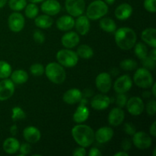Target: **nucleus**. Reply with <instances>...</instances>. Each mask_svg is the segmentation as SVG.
I'll list each match as a JSON object with an SVG mask.
<instances>
[{
  "instance_id": "obj_1",
  "label": "nucleus",
  "mask_w": 156,
  "mask_h": 156,
  "mask_svg": "<svg viewBox=\"0 0 156 156\" xmlns=\"http://www.w3.org/2000/svg\"><path fill=\"white\" fill-rule=\"evenodd\" d=\"M71 133L75 142L82 147H89L94 141V130L88 125L78 123L72 129Z\"/></svg>"
},
{
  "instance_id": "obj_2",
  "label": "nucleus",
  "mask_w": 156,
  "mask_h": 156,
  "mask_svg": "<svg viewBox=\"0 0 156 156\" xmlns=\"http://www.w3.org/2000/svg\"><path fill=\"white\" fill-rule=\"evenodd\" d=\"M114 40L116 44L123 50H131L136 43L137 36L132 28L123 27L114 32Z\"/></svg>"
},
{
  "instance_id": "obj_3",
  "label": "nucleus",
  "mask_w": 156,
  "mask_h": 156,
  "mask_svg": "<svg viewBox=\"0 0 156 156\" xmlns=\"http://www.w3.org/2000/svg\"><path fill=\"white\" fill-rule=\"evenodd\" d=\"M44 73L47 79L56 85L63 83L66 78L65 69L59 62H52L47 64L44 68Z\"/></svg>"
},
{
  "instance_id": "obj_4",
  "label": "nucleus",
  "mask_w": 156,
  "mask_h": 156,
  "mask_svg": "<svg viewBox=\"0 0 156 156\" xmlns=\"http://www.w3.org/2000/svg\"><path fill=\"white\" fill-rule=\"evenodd\" d=\"M108 12V6L102 0H94L86 9V16L89 20L95 21L105 17Z\"/></svg>"
},
{
  "instance_id": "obj_5",
  "label": "nucleus",
  "mask_w": 156,
  "mask_h": 156,
  "mask_svg": "<svg viewBox=\"0 0 156 156\" xmlns=\"http://www.w3.org/2000/svg\"><path fill=\"white\" fill-rule=\"evenodd\" d=\"M56 60L60 65L66 68H72L77 65L79 56L77 53L71 49H62L59 50L56 55Z\"/></svg>"
},
{
  "instance_id": "obj_6",
  "label": "nucleus",
  "mask_w": 156,
  "mask_h": 156,
  "mask_svg": "<svg viewBox=\"0 0 156 156\" xmlns=\"http://www.w3.org/2000/svg\"><path fill=\"white\" fill-rule=\"evenodd\" d=\"M133 82L139 88L147 89L153 85L154 79L150 71L143 67L139 68L134 73Z\"/></svg>"
},
{
  "instance_id": "obj_7",
  "label": "nucleus",
  "mask_w": 156,
  "mask_h": 156,
  "mask_svg": "<svg viewBox=\"0 0 156 156\" xmlns=\"http://www.w3.org/2000/svg\"><path fill=\"white\" fill-rule=\"evenodd\" d=\"M65 8L69 15L77 18L83 15L85 10V2L84 0H66Z\"/></svg>"
},
{
  "instance_id": "obj_8",
  "label": "nucleus",
  "mask_w": 156,
  "mask_h": 156,
  "mask_svg": "<svg viewBox=\"0 0 156 156\" xmlns=\"http://www.w3.org/2000/svg\"><path fill=\"white\" fill-rule=\"evenodd\" d=\"M133 144L136 148L141 150L147 149L152 146V140L150 136L143 131L136 132L133 135Z\"/></svg>"
},
{
  "instance_id": "obj_9",
  "label": "nucleus",
  "mask_w": 156,
  "mask_h": 156,
  "mask_svg": "<svg viewBox=\"0 0 156 156\" xmlns=\"http://www.w3.org/2000/svg\"><path fill=\"white\" fill-rule=\"evenodd\" d=\"M126 109L128 112L133 116H140L143 114L145 109V105L143 101L140 97L130 98L126 102Z\"/></svg>"
},
{
  "instance_id": "obj_10",
  "label": "nucleus",
  "mask_w": 156,
  "mask_h": 156,
  "mask_svg": "<svg viewBox=\"0 0 156 156\" xmlns=\"http://www.w3.org/2000/svg\"><path fill=\"white\" fill-rule=\"evenodd\" d=\"M24 24H25V20L24 16L18 12L12 13L8 18V25L12 32L18 33L21 31L24 28Z\"/></svg>"
},
{
  "instance_id": "obj_11",
  "label": "nucleus",
  "mask_w": 156,
  "mask_h": 156,
  "mask_svg": "<svg viewBox=\"0 0 156 156\" xmlns=\"http://www.w3.org/2000/svg\"><path fill=\"white\" fill-rule=\"evenodd\" d=\"M133 86V81L129 75H123L117 78L114 84V89L117 94H125Z\"/></svg>"
},
{
  "instance_id": "obj_12",
  "label": "nucleus",
  "mask_w": 156,
  "mask_h": 156,
  "mask_svg": "<svg viewBox=\"0 0 156 156\" xmlns=\"http://www.w3.org/2000/svg\"><path fill=\"white\" fill-rule=\"evenodd\" d=\"M95 85L99 91L106 94L112 86V79L109 73H101L98 75L95 79Z\"/></svg>"
},
{
  "instance_id": "obj_13",
  "label": "nucleus",
  "mask_w": 156,
  "mask_h": 156,
  "mask_svg": "<svg viewBox=\"0 0 156 156\" xmlns=\"http://www.w3.org/2000/svg\"><path fill=\"white\" fill-rule=\"evenodd\" d=\"M15 93V84L11 79H4L0 82V101L8 100Z\"/></svg>"
},
{
  "instance_id": "obj_14",
  "label": "nucleus",
  "mask_w": 156,
  "mask_h": 156,
  "mask_svg": "<svg viewBox=\"0 0 156 156\" xmlns=\"http://www.w3.org/2000/svg\"><path fill=\"white\" fill-rule=\"evenodd\" d=\"M41 9L46 15L53 16L59 13L61 10V5L57 0H44L42 2Z\"/></svg>"
},
{
  "instance_id": "obj_15",
  "label": "nucleus",
  "mask_w": 156,
  "mask_h": 156,
  "mask_svg": "<svg viewBox=\"0 0 156 156\" xmlns=\"http://www.w3.org/2000/svg\"><path fill=\"white\" fill-rule=\"evenodd\" d=\"M111 101L108 96L105 94H99L94 96L91 101V107L96 111H103L109 107Z\"/></svg>"
},
{
  "instance_id": "obj_16",
  "label": "nucleus",
  "mask_w": 156,
  "mask_h": 156,
  "mask_svg": "<svg viewBox=\"0 0 156 156\" xmlns=\"http://www.w3.org/2000/svg\"><path fill=\"white\" fill-rule=\"evenodd\" d=\"M125 118V113L122 108H114L110 111L108 117V123L112 126H118L123 122Z\"/></svg>"
},
{
  "instance_id": "obj_17",
  "label": "nucleus",
  "mask_w": 156,
  "mask_h": 156,
  "mask_svg": "<svg viewBox=\"0 0 156 156\" xmlns=\"http://www.w3.org/2000/svg\"><path fill=\"white\" fill-rule=\"evenodd\" d=\"M114 136V130L109 126L101 127L94 133V140L101 144L108 143Z\"/></svg>"
},
{
  "instance_id": "obj_18",
  "label": "nucleus",
  "mask_w": 156,
  "mask_h": 156,
  "mask_svg": "<svg viewBox=\"0 0 156 156\" xmlns=\"http://www.w3.org/2000/svg\"><path fill=\"white\" fill-rule=\"evenodd\" d=\"M80 37L78 33L75 31H69L66 33L61 38L62 45L65 48L73 49L79 44Z\"/></svg>"
},
{
  "instance_id": "obj_19",
  "label": "nucleus",
  "mask_w": 156,
  "mask_h": 156,
  "mask_svg": "<svg viewBox=\"0 0 156 156\" xmlns=\"http://www.w3.org/2000/svg\"><path fill=\"white\" fill-rule=\"evenodd\" d=\"M83 98L82 92L78 88H71L66 91L62 96V100L68 105H75L79 103Z\"/></svg>"
},
{
  "instance_id": "obj_20",
  "label": "nucleus",
  "mask_w": 156,
  "mask_h": 156,
  "mask_svg": "<svg viewBox=\"0 0 156 156\" xmlns=\"http://www.w3.org/2000/svg\"><path fill=\"white\" fill-rule=\"evenodd\" d=\"M90 21L86 15H80L77 17V19L75 21V25L76 31L79 34L85 36L88 33L90 30Z\"/></svg>"
},
{
  "instance_id": "obj_21",
  "label": "nucleus",
  "mask_w": 156,
  "mask_h": 156,
  "mask_svg": "<svg viewBox=\"0 0 156 156\" xmlns=\"http://www.w3.org/2000/svg\"><path fill=\"white\" fill-rule=\"evenodd\" d=\"M23 136L29 143H36L41 140V133L37 128L29 126L23 130Z\"/></svg>"
},
{
  "instance_id": "obj_22",
  "label": "nucleus",
  "mask_w": 156,
  "mask_h": 156,
  "mask_svg": "<svg viewBox=\"0 0 156 156\" xmlns=\"http://www.w3.org/2000/svg\"><path fill=\"white\" fill-rule=\"evenodd\" d=\"M133 14V7L128 3H122L119 5L115 9L114 15L118 20L125 21L127 20Z\"/></svg>"
},
{
  "instance_id": "obj_23",
  "label": "nucleus",
  "mask_w": 156,
  "mask_h": 156,
  "mask_svg": "<svg viewBox=\"0 0 156 156\" xmlns=\"http://www.w3.org/2000/svg\"><path fill=\"white\" fill-rule=\"evenodd\" d=\"M56 27L62 31H68L75 25V20L71 15H62L56 20Z\"/></svg>"
},
{
  "instance_id": "obj_24",
  "label": "nucleus",
  "mask_w": 156,
  "mask_h": 156,
  "mask_svg": "<svg viewBox=\"0 0 156 156\" xmlns=\"http://www.w3.org/2000/svg\"><path fill=\"white\" fill-rule=\"evenodd\" d=\"M20 147V143L15 137L7 138L2 144V149L5 152L9 155H13L18 152Z\"/></svg>"
},
{
  "instance_id": "obj_25",
  "label": "nucleus",
  "mask_w": 156,
  "mask_h": 156,
  "mask_svg": "<svg viewBox=\"0 0 156 156\" xmlns=\"http://www.w3.org/2000/svg\"><path fill=\"white\" fill-rule=\"evenodd\" d=\"M141 38L143 42L152 48L156 47V30L154 27L146 28L142 32Z\"/></svg>"
},
{
  "instance_id": "obj_26",
  "label": "nucleus",
  "mask_w": 156,
  "mask_h": 156,
  "mask_svg": "<svg viewBox=\"0 0 156 156\" xmlns=\"http://www.w3.org/2000/svg\"><path fill=\"white\" fill-rule=\"evenodd\" d=\"M89 109L85 105H79L73 114V120L76 123H82L88 120L89 117Z\"/></svg>"
},
{
  "instance_id": "obj_27",
  "label": "nucleus",
  "mask_w": 156,
  "mask_h": 156,
  "mask_svg": "<svg viewBox=\"0 0 156 156\" xmlns=\"http://www.w3.org/2000/svg\"><path fill=\"white\" fill-rule=\"evenodd\" d=\"M11 80L15 85H22L28 80V74L25 70L17 69L12 72L10 75Z\"/></svg>"
},
{
  "instance_id": "obj_28",
  "label": "nucleus",
  "mask_w": 156,
  "mask_h": 156,
  "mask_svg": "<svg viewBox=\"0 0 156 156\" xmlns=\"http://www.w3.org/2000/svg\"><path fill=\"white\" fill-rule=\"evenodd\" d=\"M35 25L41 29L50 28L53 24V19L48 15H37L34 20Z\"/></svg>"
},
{
  "instance_id": "obj_29",
  "label": "nucleus",
  "mask_w": 156,
  "mask_h": 156,
  "mask_svg": "<svg viewBox=\"0 0 156 156\" xmlns=\"http://www.w3.org/2000/svg\"><path fill=\"white\" fill-rule=\"evenodd\" d=\"M101 29L108 33H114L117 30V24L115 21L110 18H101L99 21Z\"/></svg>"
},
{
  "instance_id": "obj_30",
  "label": "nucleus",
  "mask_w": 156,
  "mask_h": 156,
  "mask_svg": "<svg viewBox=\"0 0 156 156\" xmlns=\"http://www.w3.org/2000/svg\"><path fill=\"white\" fill-rule=\"evenodd\" d=\"M78 56L84 59H89L94 56L93 49L87 44H82L77 48L76 51Z\"/></svg>"
},
{
  "instance_id": "obj_31",
  "label": "nucleus",
  "mask_w": 156,
  "mask_h": 156,
  "mask_svg": "<svg viewBox=\"0 0 156 156\" xmlns=\"http://www.w3.org/2000/svg\"><path fill=\"white\" fill-rule=\"evenodd\" d=\"M134 53L136 57H138L139 59H140L142 60L143 59L146 58L148 56V48L146 47V45L145 44L142 42L136 43V44L134 45Z\"/></svg>"
},
{
  "instance_id": "obj_32",
  "label": "nucleus",
  "mask_w": 156,
  "mask_h": 156,
  "mask_svg": "<svg viewBox=\"0 0 156 156\" xmlns=\"http://www.w3.org/2000/svg\"><path fill=\"white\" fill-rule=\"evenodd\" d=\"M39 13V8L35 3H31L27 5L24 8V14L27 18L34 19L36 18Z\"/></svg>"
},
{
  "instance_id": "obj_33",
  "label": "nucleus",
  "mask_w": 156,
  "mask_h": 156,
  "mask_svg": "<svg viewBox=\"0 0 156 156\" xmlns=\"http://www.w3.org/2000/svg\"><path fill=\"white\" fill-rule=\"evenodd\" d=\"M12 73V66L9 62L0 60V79H8Z\"/></svg>"
},
{
  "instance_id": "obj_34",
  "label": "nucleus",
  "mask_w": 156,
  "mask_h": 156,
  "mask_svg": "<svg viewBox=\"0 0 156 156\" xmlns=\"http://www.w3.org/2000/svg\"><path fill=\"white\" fill-rule=\"evenodd\" d=\"M9 8L14 12H20L24 9L27 5V0H9L8 2Z\"/></svg>"
},
{
  "instance_id": "obj_35",
  "label": "nucleus",
  "mask_w": 156,
  "mask_h": 156,
  "mask_svg": "<svg viewBox=\"0 0 156 156\" xmlns=\"http://www.w3.org/2000/svg\"><path fill=\"white\" fill-rule=\"evenodd\" d=\"M120 67L124 71H133L137 68V62L134 59H125L120 62Z\"/></svg>"
},
{
  "instance_id": "obj_36",
  "label": "nucleus",
  "mask_w": 156,
  "mask_h": 156,
  "mask_svg": "<svg viewBox=\"0 0 156 156\" xmlns=\"http://www.w3.org/2000/svg\"><path fill=\"white\" fill-rule=\"evenodd\" d=\"M12 119L14 121L24 120L26 118V114L20 107H15L12 109Z\"/></svg>"
},
{
  "instance_id": "obj_37",
  "label": "nucleus",
  "mask_w": 156,
  "mask_h": 156,
  "mask_svg": "<svg viewBox=\"0 0 156 156\" xmlns=\"http://www.w3.org/2000/svg\"><path fill=\"white\" fill-rule=\"evenodd\" d=\"M30 72L32 76L39 77L44 73V67L41 63H34L30 66Z\"/></svg>"
},
{
  "instance_id": "obj_38",
  "label": "nucleus",
  "mask_w": 156,
  "mask_h": 156,
  "mask_svg": "<svg viewBox=\"0 0 156 156\" xmlns=\"http://www.w3.org/2000/svg\"><path fill=\"white\" fill-rule=\"evenodd\" d=\"M142 64L143 67L149 70H154L155 68L156 60H154L152 58L149 57V56H146V58L142 59Z\"/></svg>"
},
{
  "instance_id": "obj_39",
  "label": "nucleus",
  "mask_w": 156,
  "mask_h": 156,
  "mask_svg": "<svg viewBox=\"0 0 156 156\" xmlns=\"http://www.w3.org/2000/svg\"><path fill=\"white\" fill-rule=\"evenodd\" d=\"M32 148L31 146L29 143H22L21 145H20L19 149H18V152H20L19 156H25L28 154H30L31 152Z\"/></svg>"
},
{
  "instance_id": "obj_40",
  "label": "nucleus",
  "mask_w": 156,
  "mask_h": 156,
  "mask_svg": "<svg viewBox=\"0 0 156 156\" xmlns=\"http://www.w3.org/2000/svg\"><path fill=\"white\" fill-rule=\"evenodd\" d=\"M155 2L156 0H144V2H143L144 9H146L148 12L155 13L156 12Z\"/></svg>"
},
{
  "instance_id": "obj_41",
  "label": "nucleus",
  "mask_w": 156,
  "mask_h": 156,
  "mask_svg": "<svg viewBox=\"0 0 156 156\" xmlns=\"http://www.w3.org/2000/svg\"><path fill=\"white\" fill-rule=\"evenodd\" d=\"M127 100L128 98L125 94H117V97H116V104H117V107L123 108L126 106Z\"/></svg>"
},
{
  "instance_id": "obj_42",
  "label": "nucleus",
  "mask_w": 156,
  "mask_h": 156,
  "mask_svg": "<svg viewBox=\"0 0 156 156\" xmlns=\"http://www.w3.org/2000/svg\"><path fill=\"white\" fill-rule=\"evenodd\" d=\"M146 112L149 116L155 115L156 111V101L155 99H152V100L148 102L146 107Z\"/></svg>"
},
{
  "instance_id": "obj_43",
  "label": "nucleus",
  "mask_w": 156,
  "mask_h": 156,
  "mask_svg": "<svg viewBox=\"0 0 156 156\" xmlns=\"http://www.w3.org/2000/svg\"><path fill=\"white\" fill-rule=\"evenodd\" d=\"M33 38L37 44H43L45 41V35L41 30H35L33 33Z\"/></svg>"
},
{
  "instance_id": "obj_44",
  "label": "nucleus",
  "mask_w": 156,
  "mask_h": 156,
  "mask_svg": "<svg viewBox=\"0 0 156 156\" xmlns=\"http://www.w3.org/2000/svg\"><path fill=\"white\" fill-rule=\"evenodd\" d=\"M123 129H124V132L129 136H133L136 132V126L131 123H125L124 126H123Z\"/></svg>"
},
{
  "instance_id": "obj_45",
  "label": "nucleus",
  "mask_w": 156,
  "mask_h": 156,
  "mask_svg": "<svg viewBox=\"0 0 156 156\" xmlns=\"http://www.w3.org/2000/svg\"><path fill=\"white\" fill-rule=\"evenodd\" d=\"M121 147L123 149V151H125V152L129 151L132 147V142L129 139H124L121 143Z\"/></svg>"
},
{
  "instance_id": "obj_46",
  "label": "nucleus",
  "mask_w": 156,
  "mask_h": 156,
  "mask_svg": "<svg viewBox=\"0 0 156 156\" xmlns=\"http://www.w3.org/2000/svg\"><path fill=\"white\" fill-rule=\"evenodd\" d=\"M87 152L85 150V148L82 147V146L75 149V150L73 152V155L74 156H85Z\"/></svg>"
},
{
  "instance_id": "obj_47",
  "label": "nucleus",
  "mask_w": 156,
  "mask_h": 156,
  "mask_svg": "<svg viewBox=\"0 0 156 156\" xmlns=\"http://www.w3.org/2000/svg\"><path fill=\"white\" fill-rule=\"evenodd\" d=\"M101 152L95 147L91 148L89 152H88V156H101Z\"/></svg>"
},
{
  "instance_id": "obj_48",
  "label": "nucleus",
  "mask_w": 156,
  "mask_h": 156,
  "mask_svg": "<svg viewBox=\"0 0 156 156\" xmlns=\"http://www.w3.org/2000/svg\"><path fill=\"white\" fill-rule=\"evenodd\" d=\"M149 133L152 136L155 137L156 136V122L154 121L152 124L149 127Z\"/></svg>"
},
{
  "instance_id": "obj_49",
  "label": "nucleus",
  "mask_w": 156,
  "mask_h": 156,
  "mask_svg": "<svg viewBox=\"0 0 156 156\" xmlns=\"http://www.w3.org/2000/svg\"><path fill=\"white\" fill-rule=\"evenodd\" d=\"M17 131H18V127L16 125H13L10 127V132L12 134V136H15L17 134Z\"/></svg>"
},
{
  "instance_id": "obj_50",
  "label": "nucleus",
  "mask_w": 156,
  "mask_h": 156,
  "mask_svg": "<svg viewBox=\"0 0 156 156\" xmlns=\"http://www.w3.org/2000/svg\"><path fill=\"white\" fill-rule=\"evenodd\" d=\"M148 56H149L150 58H152V59H154V60H156V50H155V48L152 49V51L150 52L149 55H148Z\"/></svg>"
},
{
  "instance_id": "obj_51",
  "label": "nucleus",
  "mask_w": 156,
  "mask_h": 156,
  "mask_svg": "<svg viewBox=\"0 0 156 156\" xmlns=\"http://www.w3.org/2000/svg\"><path fill=\"white\" fill-rule=\"evenodd\" d=\"M114 156H129V154L125 151H122V152H118L114 154Z\"/></svg>"
},
{
  "instance_id": "obj_52",
  "label": "nucleus",
  "mask_w": 156,
  "mask_h": 156,
  "mask_svg": "<svg viewBox=\"0 0 156 156\" xmlns=\"http://www.w3.org/2000/svg\"><path fill=\"white\" fill-rule=\"evenodd\" d=\"M151 88H152V95L154 96V97H156V85H155V82H154L153 83V85H152V86H151Z\"/></svg>"
},
{
  "instance_id": "obj_53",
  "label": "nucleus",
  "mask_w": 156,
  "mask_h": 156,
  "mask_svg": "<svg viewBox=\"0 0 156 156\" xmlns=\"http://www.w3.org/2000/svg\"><path fill=\"white\" fill-rule=\"evenodd\" d=\"M8 2V0H0V9L4 7Z\"/></svg>"
},
{
  "instance_id": "obj_54",
  "label": "nucleus",
  "mask_w": 156,
  "mask_h": 156,
  "mask_svg": "<svg viewBox=\"0 0 156 156\" xmlns=\"http://www.w3.org/2000/svg\"><path fill=\"white\" fill-rule=\"evenodd\" d=\"M27 1L30 2L31 3H40V2H44V0H27Z\"/></svg>"
},
{
  "instance_id": "obj_55",
  "label": "nucleus",
  "mask_w": 156,
  "mask_h": 156,
  "mask_svg": "<svg viewBox=\"0 0 156 156\" xmlns=\"http://www.w3.org/2000/svg\"><path fill=\"white\" fill-rule=\"evenodd\" d=\"M116 0H105V2L108 5H113L114 2H115Z\"/></svg>"
}]
</instances>
